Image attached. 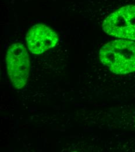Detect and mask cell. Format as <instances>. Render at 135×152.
I'll list each match as a JSON object with an SVG mask.
<instances>
[{"label":"cell","instance_id":"cell-2","mask_svg":"<svg viewBox=\"0 0 135 152\" xmlns=\"http://www.w3.org/2000/svg\"><path fill=\"white\" fill-rule=\"evenodd\" d=\"M103 28L111 36L135 40V5L123 6L111 13L104 20Z\"/></svg>","mask_w":135,"mask_h":152},{"label":"cell","instance_id":"cell-3","mask_svg":"<svg viewBox=\"0 0 135 152\" xmlns=\"http://www.w3.org/2000/svg\"><path fill=\"white\" fill-rule=\"evenodd\" d=\"M6 64L13 86L17 89L23 88L27 82L30 72L29 56L23 44L16 43L9 46L6 56Z\"/></svg>","mask_w":135,"mask_h":152},{"label":"cell","instance_id":"cell-1","mask_svg":"<svg viewBox=\"0 0 135 152\" xmlns=\"http://www.w3.org/2000/svg\"><path fill=\"white\" fill-rule=\"evenodd\" d=\"M99 57L102 63L114 73L135 72V42L119 39L108 42L100 50Z\"/></svg>","mask_w":135,"mask_h":152},{"label":"cell","instance_id":"cell-4","mask_svg":"<svg viewBox=\"0 0 135 152\" xmlns=\"http://www.w3.org/2000/svg\"><path fill=\"white\" fill-rule=\"evenodd\" d=\"M26 39L29 50L36 55L55 47L59 40L57 34L44 24L33 26L27 32Z\"/></svg>","mask_w":135,"mask_h":152}]
</instances>
